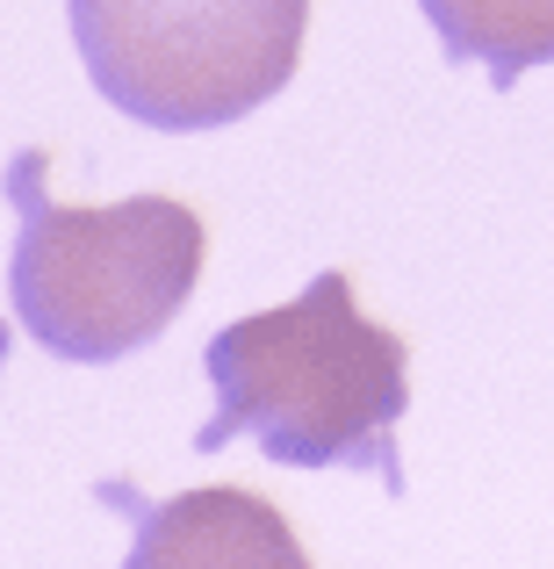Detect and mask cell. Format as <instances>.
<instances>
[{"instance_id":"cell-5","label":"cell","mask_w":554,"mask_h":569,"mask_svg":"<svg viewBox=\"0 0 554 569\" xmlns=\"http://www.w3.org/2000/svg\"><path fill=\"white\" fill-rule=\"evenodd\" d=\"M454 66H483L490 87L554 66V0H417Z\"/></svg>"},{"instance_id":"cell-4","label":"cell","mask_w":554,"mask_h":569,"mask_svg":"<svg viewBox=\"0 0 554 569\" xmlns=\"http://www.w3.org/2000/svg\"><path fill=\"white\" fill-rule=\"evenodd\" d=\"M138 569H167V562H266V569H303V541L266 512L252 490H194L181 505H159L138 519Z\"/></svg>"},{"instance_id":"cell-1","label":"cell","mask_w":554,"mask_h":569,"mask_svg":"<svg viewBox=\"0 0 554 569\" xmlns=\"http://www.w3.org/2000/svg\"><path fill=\"white\" fill-rule=\"evenodd\" d=\"M202 368L216 382V411L194 432L202 455L260 440V455L281 469H374L389 490H403L396 418L411 403V347L367 318L339 267L295 303L223 325Z\"/></svg>"},{"instance_id":"cell-3","label":"cell","mask_w":554,"mask_h":569,"mask_svg":"<svg viewBox=\"0 0 554 569\" xmlns=\"http://www.w3.org/2000/svg\"><path fill=\"white\" fill-rule=\"evenodd\" d=\"M310 0H72V43L101 101L152 130H223L303 66Z\"/></svg>"},{"instance_id":"cell-2","label":"cell","mask_w":554,"mask_h":569,"mask_svg":"<svg viewBox=\"0 0 554 569\" xmlns=\"http://www.w3.org/2000/svg\"><path fill=\"white\" fill-rule=\"evenodd\" d=\"M43 173H51V152H22L8 167V194L22 209L8 296L22 332L80 368L152 347L202 289V217L181 194H130L109 209L58 202Z\"/></svg>"}]
</instances>
